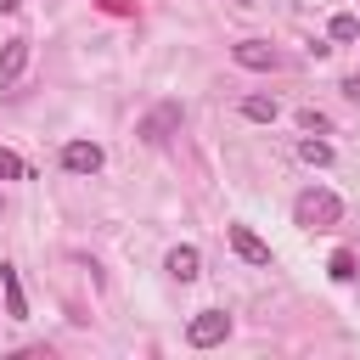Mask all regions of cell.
Instances as JSON below:
<instances>
[{
    "label": "cell",
    "mask_w": 360,
    "mask_h": 360,
    "mask_svg": "<svg viewBox=\"0 0 360 360\" xmlns=\"http://www.w3.org/2000/svg\"><path fill=\"white\" fill-rule=\"evenodd\" d=\"M281 107H276V96H248L242 101V118H253V124H270Z\"/></svg>",
    "instance_id": "10"
},
{
    "label": "cell",
    "mask_w": 360,
    "mask_h": 360,
    "mask_svg": "<svg viewBox=\"0 0 360 360\" xmlns=\"http://www.w3.org/2000/svg\"><path fill=\"white\" fill-rule=\"evenodd\" d=\"M231 248H236L248 264H270V242H264V236H253L248 225H231Z\"/></svg>",
    "instance_id": "7"
},
{
    "label": "cell",
    "mask_w": 360,
    "mask_h": 360,
    "mask_svg": "<svg viewBox=\"0 0 360 360\" xmlns=\"http://www.w3.org/2000/svg\"><path fill=\"white\" fill-rule=\"evenodd\" d=\"M231 56H236L242 68H253V73H264V68H276V62H281L264 39H242V45H231Z\"/></svg>",
    "instance_id": "5"
},
{
    "label": "cell",
    "mask_w": 360,
    "mask_h": 360,
    "mask_svg": "<svg viewBox=\"0 0 360 360\" xmlns=\"http://www.w3.org/2000/svg\"><path fill=\"white\" fill-rule=\"evenodd\" d=\"M292 219H298L304 231H326V225H338V219H343V202H338L332 191L309 186V191H298V202H292Z\"/></svg>",
    "instance_id": "1"
},
{
    "label": "cell",
    "mask_w": 360,
    "mask_h": 360,
    "mask_svg": "<svg viewBox=\"0 0 360 360\" xmlns=\"http://www.w3.org/2000/svg\"><path fill=\"white\" fill-rule=\"evenodd\" d=\"M326 276H332V281H354V253H349V248H338V253L326 259Z\"/></svg>",
    "instance_id": "11"
},
{
    "label": "cell",
    "mask_w": 360,
    "mask_h": 360,
    "mask_svg": "<svg viewBox=\"0 0 360 360\" xmlns=\"http://www.w3.org/2000/svg\"><path fill=\"white\" fill-rule=\"evenodd\" d=\"M225 338H231V315H225V309H197L191 326H186V343H191V349H214V343H225Z\"/></svg>",
    "instance_id": "2"
},
{
    "label": "cell",
    "mask_w": 360,
    "mask_h": 360,
    "mask_svg": "<svg viewBox=\"0 0 360 360\" xmlns=\"http://www.w3.org/2000/svg\"><path fill=\"white\" fill-rule=\"evenodd\" d=\"M0 180H28V163L17 152H6V146H0Z\"/></svg>",
    "instance_id": "14"
},
{
    "label": "cell",
    "mask_w": 360,
    "mask_h": 360,
    "mask_svg": "<svg viewBox=\"0 0 360 360\" xmlns=\"http://www.w3.org/2000/svg\"><path fill=\"white\" fill-rule=\"evenodd\" d=\"M22 68H28V39H6L0 45V90H11L22 79Z\"/></svg>",
    "instance_id": "4"
},
{
    "label": "cell",
    "mask_w": 360,
    "mask_h": 360,
    "mask_svg": "<svg viewBox=\"0 0 360 360\" xmlns=\"http://www.w3.org/2000/svg\"><path fill=\"white\" fill-rule=\"evenodd\" d=\"M298 158H304V163H332V146L309 135V141H298Z\"/></svg>",
    "instance_id": "13"
},
{
    "label": "cell",
    "mask_w": 360,
    "mask_h": 360,
    "mask_svg": "<svg viewBox=\"0 0 360 360\" xmlns=\"http://www.w3.org/2000/svg\"><path fill=\"white\" fill-rule=\"evenodd\" d=\"M17 6H22V0H0V11H17Z\"/></svg>",
    "instance_id": "17"
},
{
    "label": "cell",
    "mask_w": 360,
    "mask_h": 360,
    "mask_svg": "<svg viewBox=\"0 0 360 360\" xmlns=\"http://www.w3.org/2000/svg\"><path fill=\"white\" fill-rule=\"evenodd\" d=\"M163 270H169L174 281H197V276H202V253H197V248H174V253L163 259Z\"/></svg>",
    "instance_id": "8"
},
{
    "label": "cell",
    "mask_w": 360,
    "mask_h": 360,
    "mask_svg": "<svg viewBox=\"0 0 360 360\" xmlns=\"http://www.w3.org/2000/svg\"><path fill=\"white\" fill-rule=\"evenodd\" d=\"M332 39H338V45H349V39H360V17H349V11H338V17H332Z\"/></svg>",
    "instance_id": "12"
},
{
    "label": "cell",
    "mask_w": 360,
    "mask_h": 360,
    "mask_svg": "<svg viewBox=\"0 0 360 360\" xmlns=\"http://www.w3.org/2000/svg\"><path fill=\"white\" fill-rule=\"evenodd\" d=\"M343 96H354V101H360V73H354V79H343Z\"/></svg>",
    "instance_id": "16"
},
{
    "label": "cell",
    "mask_w": 360,
    "mask_h": 360,
    "mask_svg": "<svg viewBox=\"0 0 360 360\" xmlns=\"http://www.w3.org/2000/svg\"><path fill=\"white\" fill-rule=\"evenodd\" d=\"M242 6H253V0H242Z\"/></svg>",
    "instance_id": "18"
},
{
    "label": "cell",
    "mask_w": 360,
    "mask_h": 360,
    "mask_svg": "<svg viewBox=\"0 0 360 360\" xmlns=\"http://www.w3.org/2000/svg\"><path fill=\"white\" fill-rule=\"evenodd\" d=\"M174 124H180V101H163L152 118H141V141H169Z\"/></svg>",
    "instance_id": "6"
},
{
    "label": "cell",
    "mask_w": 360,
    "mask_h": 360,
    "mask_svg": "<svg viewBox=\"0 0 360 360\" xmlns=\"http://www.w3.org/2000/svg\"><path fill=\"white\" fill-rule=\"evenodd\" d=\"M0 287H6V315L11 321H28V298H22V281L11 264H0Z\"/></svg>",
    "instance_id": "9"
},
{
    "label": "cell",
    "mask_w": 360,
    "mask_h": 360,
    "mask_svg": "<svg viewBox=\"0 0 360 360\" xmlns=\"http://www.w3.org/2000/svg\"><path fill=\"white\" fill-rule=\"evenodd\" d=\"M62 169L96 174V169H101V146H96V141H68V146H62Z\"/></svg>",
    "instance_id": "3"
},
{
    "label": "cell",
    "mask_w": 360,
    "mask_h": 360,
    "mask_svg": "<svg viewBox=\"0 0 360 360\" xmlns=\"http://www.w3.org/2000/svg\"><path fill=\"white\" fill-rule=\"evenodd\" d=\"M298 124H304V135H326L332 124H326V112H315V107H304L298 112Z\"/></svg>",
    "instance_id": "15"
}]
</instances>
